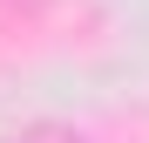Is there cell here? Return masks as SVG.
I'll return each instance as SVG.
<instances>
[{
    "label": "cell",
    "mask_w": 149,
    "mask_h": 143,
    "mask_svg": "<svg viewBox=\"0 0 149 143\" xmlns=\"http://www.w3.org/2000/svg\"><path fill=\"white\" fill-rule=\"evenodd\" d=\"M20 143H88V136L74 130V123H27V130H20Z\"/></svg>",
    "instance_id": "1"
}]
</instances>
